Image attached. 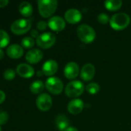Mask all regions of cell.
<instances>
[{
    "label": "cell",
    "mask_w": 131,
    "mask_h": 131,
    "mask_svg": "<svg viewBox=\"0 0 131 131\" xmlns=\"http://www.w3.org/2000/svg\"><path fill=\"white\" fill-rule=\"evenodd\" d=\"M130 22V17L125 12H118L112 15L110 20V25L112 28L120 31L126 28Z\"/></svg>",
    "instance_id": "1"
},
{
    "label": "cell",
    "mask_w": 131,
    "mask_h": 131,
    "mask_svg": "<svg viewBox=\"0 0 131 131\" xmlns=\"http://www.w3.org/2000/svg\"><path fill=\"white\" fill-rule=\"evenodd\" d=\"M37 3L39 14L43 18H49L53 15L58 5L56 0H39Z\"/></svg>",
    "instance_id": "2"
},
{
    "label": "cell",
    "mask_w": 131,
    "mask_h": 131,
    "mask_svg": "<svg viewBox=\"0 0 131 131\" xmlns=\"http://www.w3.org/2000/svg\"><path fill=\"white\" fill-rule=\"evenodd\" d=\"M76 33L79 38L84 43H91L96 38V32L93 28L86 24L80 25L77 27Z\"/></svg>",
    "instance_id": "3"
},
{
    "label": "cell",
    "mask_w": 131,
    "mask_h": 131,
    "mask_svg": "<svg viewBox=\"0 0 131 131\" xmlns=\"http://www.w3.org/2000/svg\"><path fill=\"white\" fill-rule=\"evenodd\" d=\"M32 23L31 21L29 19L20 18L14 21L11 26L10 29L12 33L16 35H22L29 31L31 28Z\"/></svg>",
    "instance_id": "4"
},
{
    "label": "cell",
    "mask_w": 131,
    "mask_h": 131,
    "mask_svg": "<svg viewBox=\"0 0 131 131\" xmlns=\"http://www.w3.org/2000/svg\"><path fill=\"white\" fill-rule=\"evenodd\" d=\"M84 84L80 81H72L69 82L65 88V93L69 97H76L84 91Z\"/></svg>",
    "instance_id": "5"
},
{
    "label": "cell",
    "mask_w": 131,
    "mask_h": 131,
    "mask_svg": "<svg viewBox=\"0 0 131 131\" xmlns=\"http://www.w3.org/2000/svg\"><path fill=\"white\" fill-rule=\"evenodd\" d=\"M56 35L52 32H44L39 35L36 38V44L39 47L43 49L51 48L56 42Z\"/></svg>",
    "instance_id": "6"
},
{
    "label": "cell",
    "mask_w": 131,
    "mask_h": 131,
    "mask_svg": "<svg viewBox=\"0 0 131 131\" xmlns=\"http://www.w3.org/2000/svg\"><path fill=\"white\" fill-rule=\"evenodd\" d=\"M46 89L53 94H59L63 90V83L57 77H49L45 84Z\"/></svg>",
    "instance_id": "7"
},
{
    "label": "cell",
    "mask_w": 131,
    "mask_h": 131,
    "mask_svg": "<svg viewBox=\"0 0 131 131\" xmlns=\"http://www.w3.org/2000/svg\"><path fill=\"white\" fill-rule=\"evenodd\" d=\"M36 106L42 111H49L53 105V100L49 94L46 93H43L39 95L36 99Z\"/></svg>",
    "instance_id": "8"
},
{
    "label": "cell",
    "mask_w": 131,
    "mask_h": 131,
    "mask_svg": "<svg viewBox=\"0 0 131 131\" xmlns=\"http://www.w3.org/2000/svg\"><path fill=\"white\" fill-rule=\"evenodd\" d=\"M48 26L55 31H61L66 27V21L62 17L55 15L49 19Z\"/></svg>",
    "instance_id": "9"
},
{
    "label": "cell",
    "mask_w": 131,
    "mask_h": 131,
    "mask_svg": "<svg viewBox=\"0 0 131 131\" xmlns=\"http://www.w3.org/2000/svg\"><path fill=\"white\" fill-rule=\"evenodd\" d=\"M80 74V68L79 65L74 62L70 61L67 63L64 68V74L66 78L68 79H74Z\"/></svg>",
    "instance_id": "10"
},
{
    "label": "cell",
    "mask_w": 131,
    "mask_h": 131,
    "mask_svg": "<svg viewBox=\"0 0 131 131\" xmlns=\"http://www.w3.org/2000/svg\"><path fill=\"white\" fill-rule=\"evenodd\" d=\"M65 19L70 24L78 23L82 18V13L76 8H69L65 12Z\"/></svg>",
    "instance_id": "11"
},
{
    "label": "cell",
    "mask_w": 131,
    "mask_h": 131,
    "mask_svg": "<svg viewBox=\"0 0 131 131\" xmlns=\"http://www.w3.org/2000/svg\"><path fill=\"white\" fill-rule=\"evenodd\" d=\"M16 73L20 77H22L25 78H31L34 75L35 71H34V68L31 65H29V64L22 63L17 66Z\"/></svg>",
    "instance_id": "12"
},
{
    "label": "cell",
    "mask_w": 131,
    "mask_h": 131,
    "mask_svg": "<svg viewBox=\"0 0 131 131\" xmlns=\"http://www.w3.org/2000/svg\"><path fill=\"white\" fill-rule=\"evenodd\" d=\"M95 67L90 63L84 64L80 71V77L85 81H91L95 75Z\"/></svg>",
    "instance_id": "13"
},
{
    "label": "cell",
    "mask_w": 131,
    "mask_h": 131,
    "mask_svg": "<svg viewBox=\"0 0 131 131\" xmlns=\"http://www.w3.org/2000/svg\"><path fill=\"white\" fill-rule=\"evenodd\" d=\"M43 57V53L40 49L33 48L27 51L25 54V60L30 64H36L39 62Z\"/></svg>",
    "instance_id": "14"
},
{
    "label": "cell",
    "mask_w": 131,
    "mask_h": 131,
    "mask_svg": "<svg viewBox=\"0 0 131 131\" xmlns=\"http://www.w3.org/2000/svg\"><path fill=\"white\" fill-rule=\"evenodd\" d=\"M84 107V103L81 99L75 98L69 102L67 105L68 111L72 114H80Z\"/></svg>",
    "instance_id": "15"
},
{
    "label": "cell",
    "mask_w": 131,
    "mask_h": 131,
    "mask_svg": "<svg viewBox=\"0 0 131 131\" xmlns=\"http://www.w3.org/2000/svg\"><path fill=\"white\" fill-rule=\"evenodd\" d=\"M58 70V63L53 59L47 60L42 65V72L46 76H52Z\"/></svg>",
    "instance_id": "16"
},
{
    "label": "cell",
    "mask_w": 131,
    "mask_h": 131,
    "mask_svg": "<svg viewBox=\"0 0 131 131\" xmlns=\"http://www.w3.org/2000/svg\"><path fill=\"white\" fill-rule=\"evenodd\" d=\"M23 48L21 45L18 44H12L10 45L6 50V53L9 58H19L23 54Z\"/></svg>",
    "instance_id": "17"
},
{
    "label": "cell",
    "mask_w": 131,
    "mask_h": 131,
    "mask_svg": "<svg viewBox=\"0 0 131 131\" xmlns=\"http://www.w3.org/2000/svg\"><path fill=\"white\" fill-rule=\"evenodd\" d=\"M19 10L22 15L25 16V17H29L32 14L33 8L30 2H29L27 1H24L20 3V5L19 6Z\"/></svg>",
    "instance_id": "18"
},
{
    "label": "cell",
    "mask_w": 131,
    "mask_h": 131,
    "mask_svg": "<svg viewBox=\"0 0 131 131\" xmlns=\"http://www.w3.org/2000/svg\"><path fill=\"white\" fill-rule=\"evenodd\" d=\"M55 123H56V127L60 131H64L68 127H69V122L68 118L63 114L58 115L56 118Z\"/></svg>",
    "instance_id": "19"
},
{
    "label": "cell",
    "mask_w": 131,
    "mask_h": 131,
    "mask_svg": "<svg viewBox=\"0 0 131 131\" xmlns=\"http://www.w3.org/2000/svg\"><path fill=\"white\" fill-rule=\"evenodd\" d=\"M123 2L121 0H107L104 2L105 7L110 11H117L122 6Z\"/></svg>",
    "instance_id": "20"
},
{
    "label": "cell",
    "mask_w": 131,
    "mask_h": 131,
    "mask_svg": "<svg viewBox=\"0 0 131 131\" xmlns=\"http://www.w3.org/2000/svg\"><path fill=\"white\" fill-rule=\"evenodd\" d=\"M45 84L41 81H33L29 87V90L32 94H39L42 92L45 88Z\"/></svg>",
    "instance_id": "21"
},
{
    "label": "cell",
    "mask_w": 131,
    "mask_h": 131,
    "mask_svg": "<svg viewBox=\"0 0 131 131\" xmlns=\"http://www.w3.org/2000/svg\"><path fill=\"white\" fill-rule=\"evenodd\" d=\"M9 41L10 37L8 34L5 31L0 29V48L7 46L9 43Z\"/></svg>",
    "instance_id": "22"
},
{
    "label": "cell",
    "mask_w": 131,
    "mask_h": 131,
    "mask_svg": "<svg viewBox=\"0 0 131 131\" xmlns=\"http://www.w3.org/2000/svg\"><path fill=\"white\" fill-rule=\"evenodd\" d=\"M86 91L90 94H96L97 93L99 92V91H100V85L97 83H96V82H91V83H90V84H88L86 85Z\"/></svg>",
    "instance_id": "23"
},
{
    "label": "cell",
    "mask_w": 131,
    "mask_h": 131,
    "mask_svg": "<svg viewBox=\"0 0 131 131\" xmlns=\"http://www.w3.org/2000/svg\"><path fill=\"white\" fill-rule=\"evenodd\" d=\"M21 43H22V45L24 48H31L35 45V41H34L33 38L26 36V37H24L22 39Z\"/></svg>",
    "instance_id": "24"
},
{
    "label": "cell",
    "mask_w": 131,
    "mask_h": 131,
    "mask_svg": "<svg viewBox=\"0 0 131 131\" xmlns=\"http://www.w3.org/2000/svg\"><path fill=\"white\" fill-rule=\"evenodd\" d=\"M3 77L7 81H12L15 77V71L13 69H12V68H8V69L5 70L4 71Z\"/></svg>",
    "instance_id": "25"
},
{
    "label": "cell",
    "mask_w": 131,
    "mask_h": 131,
    "mask_svg": "<svg viewBox=\"0 0 131 131\" xmlns=\"http://www.w3.org/2000/svg\"><path fill=\"white\" fill-rule=\"evenodd\" d=\"M97 20L100 23L103 24V25H105L108 22H110V18L109 17V15L106 13H100L97 16Z\"/></svg>",
    "instance_id": "26"
},
{
    "label": "cell",
    "mask_w": 131,
    "mask_h": 131,
    "mask_svg": "<svg viewBox=\"0 0 131 131\" xmlns=\"http://www.w3.org/2000/svg\"><path fill=\"white\" fill-rule=\"evenodd\" d=\"M8 121V114L5 111H0V125L5 124Z\"/></svg>",
    "instance_id": "27"
},
{
    "label": "cell",
    "mask_w": 131,
    "mask_h": 131,
    "mask_svg": "<svg viewBox=\"0 0 131 131\" xmlns=\"http://www.w3.org/2000/svg\"><path fill=\"white\" fill-rule=\"evenodd\" d=\"M48 23H46L45 21H39L37 24H36V27L40 31H43L47 28Z\"/></svg>",
    "instance_id": "28"
},
{
    "label": "cell",
    "mask_w": 131,
    "mask_h": 131,
    "mask_svg": "<svg viewBox=\"0 0 131 131\" xmlns=\"http://www.w3.org/2000/svg\"><path fill=\"white\" fill-rule=\"evenodd\" d=\"M30 35H31V36L32 37V38H38L39 37V32H38V31H36V30H35V29H32L31 31H30Z\"/></svg>",
    "instance_id": "29"
},
{
    "label": "cell",
    "mask_w": 131,
    "mask_h": 131,
    "mask_svg": "<svg viewBox=\"0 0 131 131\" xmlns=\"http://www.w3.org/2000/svg\"><path fill=\"white\" fill-rule=\"evenodd\" d=\"M5 100V94L4 91L0 90V104H2Z\"/></svg>",
    "instance_id": "30"
},
{
    "label": "cell",
    "mask_w": 131,
    "mask_h": 131,
    "mask_svg": "<svg viewBox=\"0 0 131 131\" xmlns=\"http://www.w3.org/2000/svg\"><path fill=\"white\" fill-rule=\"evenodd\" d=\"M8 4V0H0V8H3Z\"/></svg>",
    "instance_id": "31"
},
{
    "label": "cell",
    "mask_w": 131,
    "mask_h": 131,
    "mask_svg": "<svg viewBox=\"0 0 131 131\" xmlns=\"http://www.w3.org/2000/svg\"><path fill=\"white\" fill-rule=\"evenodd\" d=\"M64 131H79L77 130V128L74 127H68Z\"/></svg>",
    "instance_id": "32"
},
{
    "label": "cell",
    "mask_w": 131,
    "mask_h": 131,
    "mask_svg": "<svg viewBox=\"0 0 131 131\" xmlns=\"http://www.w3.org/2000/svg\"><path fill=\"white\" fill-rule=\"evenodd\" d=\"M4 57V52L2 48H0V60H2Z\"/></svg>",
    "instance_id": "33"
},
{
    "label": "cell",
    "mask_w": 131,
    "mask_h": 131,
    "mask_svg": "<svg viewBox=\"0 0 131 131\" xmlns=\"http://www.w3.org/2000/svg\"><path fill=\"white\" fill-rule=\"evenodd\" d=\"M42 74H44L42 71H37V76H42Z\"/></svg>",
    "instance_id": "34"
},
{
    "label": "cell",
    "mask_w": 131,
    "mask_h": 131,
    "mask_svg": "<svg viewBox=\"0 0 131 131\" xmlns=\"http://www.w3.org/2000/svg\"><path fill=\"white\" fill-rule=\"evenodd\" d=\"M0 131H2V129H1V127H0Z\"/></svg>",
    "instance_id": "35"
}]
</instances>
